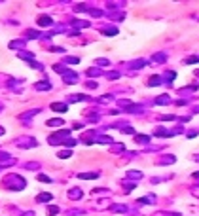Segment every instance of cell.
<instances>
[{
	"instance_id": "obj_1",
	"label": "cell",
	"mask_w": 199,
	"mask_h": 216,
	"mask_svg": "<svg viewBox=\"0 0 199 216\" xmlns=\"http://www.w3.org/2000/svg\"><path fill=\"white\" fill-rule=\"evenodd\" d=\"M53 110H65V104H53Z\"/></svg>"
}]
</instances>
